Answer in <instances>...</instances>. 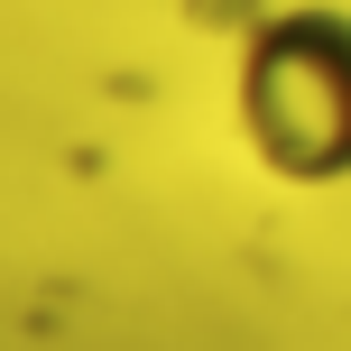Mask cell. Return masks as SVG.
I'll return each mask as SVG.
<instances>
[{"label":"cell","instance_id":"cell-1","mask_svg":"<svg viewBox=\"0 0 351 351\" xmlns=\"http://www.w3.org/2000/svg\"><path fill=\"white\" fill-rule=\"evenodd\" d=\"M241 139L287 185L351 176V19L278 10L241 47Z\"/></svg>","mask_w":351,"mask_h":351}]
</instances>
